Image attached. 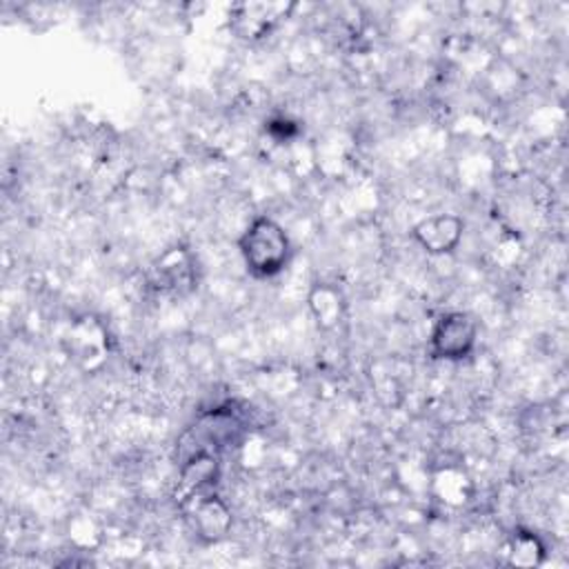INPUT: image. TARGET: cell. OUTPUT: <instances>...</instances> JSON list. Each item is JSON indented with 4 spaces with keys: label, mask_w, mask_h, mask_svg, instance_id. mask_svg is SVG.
Here are the masks:
<instances>
[{
    "label": "cell",
    "mask_w": 569,
    "mask_h": 569,
    "mask_svg": "<svg viewBox=\"0 0 569 569\" xmlns=\"http://www.w3.org/2000/svg\"><path fill=\"white\" fill-rule=\"evenodd\" d=\"M244 269L258 280L276 278L291 258V240L284 227L271 216H256L238 238Z\"/></svg>",
    "instance_id": "cell-1"
},
{
    "label": "cell",
    "mask_w": 569,
    "mask_h": 569,
    "mask_svg": "<svg viewBox=\"0 0 569 569\" xmlns=\"http://www.w3.org/2000/svg\"><path fill=\"white\" fill-rule=\"evenodd\" d=\"M478 345V322L467 311L442 313L429 333V353L436 360L458 362L473 353Z\"/></svg>",
    "instance_id": "cell-2"
},
{
    "label": "cell",
    "mask_w": 569,
    "mask_h": 569,
    "mask_svg": "<svg viewBox=\"0 0 569 569\" xmlns=\"http://www.w3.org/2000/svg\"><path fill=\"white\" fill-rule=\"evenodd\" d=\"M62 349L78 369L91 373L107 362L109 333L98 318L82 316L76 318L67 329L62 338Z\"/></svg>",
    "instance_id": "cell-3"
},
{
    "label": "cell",
    "mask_w": 569,
    "mask_h": 569,
    "mask_svg": "<svg viewBox=\"0 0 569 569\" xmlns=\"http://www.w3.org/2000/svg\"><path fill=\"white\" fill-rule=\"evenodd\" d=\"M182 509H184V518L189 522L191 533L202 545H218L231 531V525H233L231 509L216 491H207L184 500Z\"/></svg>",
    "instance_id": "cell-4"
},
{
    "label": "cell",
    "mask_w": 569,
    "mask_h": 569,
    "mask_svg": "<svg viewBox=\"0 0 569 569\" xmlns=\"http://www.w3.org/2000/svg\"><path fill=\"white\" fill-rule=\"evenodd\" d=\"M296 4L282 2H242L233 4L229 11V29L240 40H260L264 38Z\"/></svg>",
    "instance_id": "cell-5"
},
{
    "label": "cell",
    "mask_w": 569,
    "mask_h": 569,
    "mask_svg": "<svg viewBox=\"0 0 569 569\" xmlns=\"http://www.w3.org/2000/svg\"><path fill=\"white\" fill-rule=\"evenodd\" d=\"M462 233H465V220L456 213L427 216L418 220L409 231L413 242L431 256L453 253L462 240Z\"/></svg>",
    "instance_id": "cell-6"
},
{
    "label": "cell",
    "mask_w": 569,
    "mask_h": 569,
    "mask_svg": "<svg viewBox=\"0 0 569 569\" xmlns=\"http://www.w3.org/2000/svg\"><path fill=\"white\" fill-rule=\"evenodd\" d=\"M220 480V458L211 449H198L184 456L180 465L176 498L180 505L193 496L216 491V485Z\"/></svg>",
    "instance_id": "cell-7"
},
{
    "label": "cell",
    "mask_w": 569,
    "mask_h": 569,
    "mask_svg": "<svg viewBox=\"0 0 569 569\" xmlns=\"http://www.w3.org/2000/svg\"><path fill=\"white\" fill-rule=\"evenodd\" d=\"M153 282L158 289L169 293H187L196 284V260L182 244L169 247L151 267Z\"/></svg>",
    "instance_id": "cell-8"
},
{
    "label": "cell",
    "mask_w": 569,
    "mask_h": 569,
    "mask_svg": "<svg viewBox=\"0 0 569 569\" xmlns=\"http://www.w3.org/2000/svg\"><path fill=\"white\" fill-rule=\"evenodd\" d=\"M307 305H309V311H311L316 325L322 331H331V329L340 327L345 320V313H347L345 296L331 282H316L309 289Z\"/></svg>",
    "instance_id": "cell-9"
},
{
    "label": "cell",
    "mask_w": 569,
    "mask_h": 569,
    "mask_svg": "<svg viewBox=\"0 0 569 569\" xmlns=\"http://www.w3.org/2000/svg\"><path fill=\"white\" fill-rule=\"evenodd\" d=\"M545 558V545L533 531L518 529L509 540V562L518 567H536Z\"/></svg>",
    "instance_id": "cell-10"
}]
</instances>
